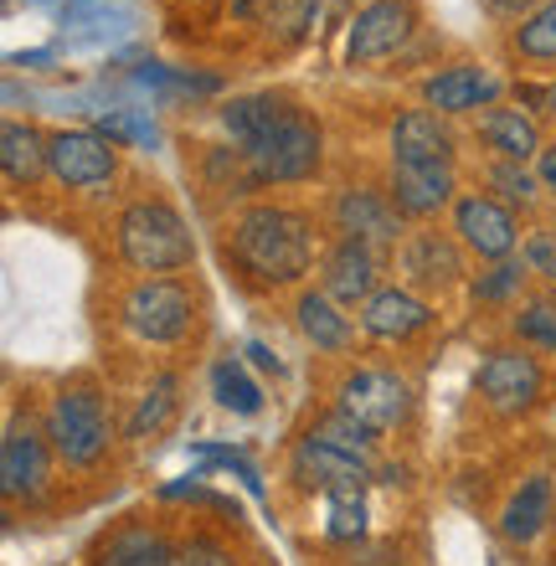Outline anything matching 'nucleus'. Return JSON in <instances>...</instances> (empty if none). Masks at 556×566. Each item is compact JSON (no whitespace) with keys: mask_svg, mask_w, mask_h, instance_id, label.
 I'll return each instance as SVG.
<instances>
[{"mask_svg":"<svg viewBox=\"0 0 556 566\" xmlns=\"http://www.w3.org/2000/svg\"><path fill=\"white\" fill-rule=\"evenodd\" d=\"M546 114H552V119H556V77H552V83H546Z\"/></svg>","mask_w":556,"mask_h":566,"instance_id":"obj_40","label":"nucleus"},{"mask_svg":"<svg viewBox=\"0 0 556 566\" xmlns=\"http://www.w3.org/2000/svg\"><path fill=\"white\" fill-rule=\"evenodd\" d=\"M356 314H361V335L376 345H412L438 325L433 304L412 294L407 283H381Z\"/></svg>","mask_w":556,"mask_h":566,"instance_id":"obj_14","label":"nucleus"},{"mask_svg":"<svg viewBox=\"0 0 556 566\" xmlns=\"http://www.w3.org/2000/svg\"><path fill=\"white\" fill-rule=\"evenodd\" d=\"M474 135L490 149V160H511V165L542 160V149H546L536 114L521 104H495V108H484V114H474Z\"/></svg>","mask_w":556,"mask_h":566,"instance_id":"obj_19","label":"nucleus"},{"mask_svg":"<svg viewBox=\"0 0 556 566\" xmlns=\"http://www.w3.org/2000/svg\"><path fill=\"white\" fill-rule=\"evenodd\" d=\"M52 438H46L42 422L31 418H11L6 422V438H0V490L6 500H42L46 484H52Z\"/></svg>","mask_w":556,"mask_h":566,"instance_id":"obj_12","label":"nucleus"},{"mask_svg":"<svg viewBox=\"0 0 556 566\" xmlns=\"http://www.w3.org/2000/svg\"><path fill=\"white\" fill-rule=\"evenodd\" d=\"M289 479L300 484V490H315V494H361L366 479H371V459H356L346 448L335 443H319L304 432L294 453H289Z\"/></svg>","mask_w":556,"mask_h":566,"instance_id":"obj_17","label":"nucleus"},{"mask_svg":"<svg viewBox=\"0 0 556 566\" xmlns=\"http://www.w3.org/2000/svg\"><path fill=\"white\" fill-rule=\"evenodd\" d=\"M319 0H273L269 11V31H279V42H300L304 31L315 27Z\"/></svg>","mask_w":556,"mask_h":566,"instance_id":"obj_33","label":"nucleus"},{"mask_svg":"<svg viewBox=\"0 0 556 566\" xmlns=\"http://www.w3.org/2000/svg\"><path fill=\"white\" fill-rule=\"evenodd\" d=\"M335 6H350V0H335ZM361 6H371V0H361Z\"/></svg>","mask_w":556,"mask_h":566,"instance_id":"obj_41","label":"nucleus"},{"mask_svg":"<svg viewBox=\"0 0 556 566\" xmlns=\"http://www.w3.org/2000/svg\"><path fill=\"white\" fill-rule=\"evenodd\" d=\"M114 253L139 279H176L196 263V238L166 196H139L114 217Z\"/></svg>","mask_w":556,"mask_h":566,"instance_id":"obj_3","label":"nucleus"},{"mask_svg":"<svg viewBox=\"0 0 556 566\" xmlns=\"http://www.w3.org/2000/svg\"><path fill=\"white\" fill-rule=\"evenodd\" d=\"M511 52L531 67L556 62V0H546L542 11H531L521 27H511Z\"/></svg>","mask_w":556,"mask_h":566,"instance_id":"obj_31","label":"nucleus"},{"mask_svg":"<svg viewBox=\"0 0 556 566\" xmlns=\"http://www.w3.org/2000/svg\"><path fill=\"white\" fill-rule=\"evenodd\" d=\"M515 340L531 345V350L556 356V289H546V294H526L521 304H515Z\"/></svg>","mask_w":556,"mask_h":566,"instance_id":"obj_30","label":"nucleus"},{"mask_svg":"<svg viewBox=\"0 0 556 566\" xmlns=\"http://www.w3.org/2000/svg\"><path fill=\"white\" fill-rule=\"evenodd\" d=\"M453 129L433 108H402L391 119V160L397 165H453Z\"/></svg>","mask_w":556,"mask_h":566,"instance_id":"obj_20","label":"nucleus"},{"mask_svg":"<svg viewBox=\"0 0 556 566\" xmlns=\"http://www.w3.org/2000/svg\"><path fill=\"white\" fill-rule=\"evenodd\" d=\"M232 11L242 15V21H258V15H263V21H269V11H273V0H232Z\"/></svg>","mask_w":556,"mask_h":566,"instance_id":"obj_38","label":"nucleus"},{"mask_svg":"<svg viewBox=\"0 0 556 566\" xmlns=\"http://www.w3.org/2000/svg\"><path fill=\"white\" fill-rule=\"evenodd\" d=\"M366 536V500L350 494H325V541L335 546H356Z\"/></svg>","mask_w":556,"mask_h":566,"instance_id":"obj_32","label":"nucleus"},{"mask_svg":"<svg viewBox=\"0 0 556 566\" xmlns=\"http://www.w3.org/2000/svg\"><path fill=\"white\" fill-rule=\"evenodd\" d=\"M391 258H397V273L412 294H449L464 283V242L453 232H438V227L407 232V242Z\"/></svg>","mask_w":556,"mask_h":566,"instance_id":"obj_13","label":"nucleus"},{"mask_svg":"<svg viewBox=\"0 0 556 566\" xmlns=\"http://www.w3.org/2000/svg\"><path fill=\"white\" fill-rule=\"evenodd\" d=\"M536 180H542V191L556 201V139L542 149V160H536Z\"/></svg>","mask_w":556,"mask_h":566,"instance_id":"obj_37","label":"nucleus"},{"mask_svg":"<svg viewBox=\"0 0 556 566\" xmlns=\"http://www.w3.org/2000/svg\"><path fill=\"white\" fill-rule=\"evenodd\" d=\"M500 93H505V83L484 62H449V67L422 77V108H433L443 119L484 114V108L500 104Z\"/></svg>","mask_w":556,"mask_h":566,"instance_id":"obj_16","label":"nucleus"},{"mask_svg":"<svg viewBox=\"0 0 556 566\" xmlns=\"http://www.w3.org/2000/svg\"><path fill=\"white\" fill-rule=\"evenodd\" d=\"M0 170L11 186H36L46 176V135L27 119H6L0 129Z\"/></svg>","mask_w":556,"mask_h":566,"instance_id":"obj_25","label":"nucleus"},{"mask_svg":"<svg viewBox=\"0 0 556 566\" xmlns=\"http://www.w3.org/2000/svg\"><path fill=\"white\" fill-rule=\"evenodd\" d=\"M232 269L253 289H294L315 269V217L284 201H248L222 227Z\"/></svg>","mask_w":556,"mask_h":566,"instance_id":"obj_2","label":"nucleus"},{"mask_svg":"<svg viewBox=\"0 0 556 566\" xmlns=\"http://www.w3.org/2000/svg\"><path fill=\"white\" fill-rule=\"evenodd\" d=\"M294 325H300V335L315 350H325V356H346L350 345H356V325H350L346 304H335L325 289H300V298H294Z\"/></svg>","mask_w":556,"mask_h":566,"instance_id":"obj_23","label":"nucleus"},{"mask_svg":"<svg viewBox=\"0 0 556 566\" xmlns=\"http://www.w3.org/2000/svg\"><path fill=\"white\" fill-rule=\"evenodd\" d=\"M176 412H181V376L155 371L150 381H145V391L135 397V412H129L124 432H129L135 443H150V438H160V432L176 422Z\"/></svg>","mask_w":556,"mask_h":566,"instance_id":"obj_24","label":"nucleus"},{"mask_svg":"<svg viewBox=\"0 0 556 566\" xmlns=\"http://www.w3.org/2000/svg\"><path fill=\"white\" fill-rule=\"evenodd\" d=\"M542 6L546 0H484V11L495 15V21H515V27H521L531 11H542Z\"/></svg>","mask_w":556,"mask_h":566,"instance_id":"obj_36","label":"nucleus"},{"mask_svg":"<svg viewBox=\"0 0 556 566\" xmlns=\"http://www.w3.org/2000/svg\"><path fill=\"white\" fill-rule=\"evenodd\" d=\"M201 294L186 279H135L119 298V325L139 345H181L196 325Z\"/></svg>","mask_w":556,"mask_h":566,"instance_id":"obj_5","label":"nucleus"},{"mask_svg":"<svg viewBox=\"0 0 556 566\" xmlns=\"http://www.w3.org/2000/svg\"><path fill=\"white\" fill-rule=\"evenodd\" d=\"M46 176L67 191H98L119 176V145L98 129H52L46 135Z\"/></svg>","mask_w":556,"mask_h":566,"instance_id":"obj_11","label":"nucleus"},{"mask_svg":"<svg viewBox=\"0 0 556 566\" xmlns=\"http://www.w3.org/2000/svg\"><path fill=\"white\" fill-rule=\"evenodd\" d=\"M526 279H536L526 269V258H505V263H490L484 273H474L469 294H474V304H521L526 298Z\"/></svg>","mask_w":556,"mask_h":566,"instance_id":"obj_28","label":"nucleus"},{"mask_svg":"<svg viewBox=\"0 0 556 566\" xmlns=\"http://www.w3.org/2000/svg\"><path fill=\"white\" fill-rule=\"evenodd\" d=\"M42 428L52 438V453L67 469H98L114 448V418H108V397L93 376H67L57 381L52 402L42 412Z\"/></svg>","mask_w":556,"mask_h":566,"instance_id":"obj_4","label":"nucleus"},{"mask_svg":"<svg viewBox=\"0 0 556 566\" xmlns=\"http://www.w3.org/2000/svg\"><path fill=\"white\" fill-rule=\"evenodd\" d=\"M176 566H238L232 546L222 536H211V531H191L181 541V552H176Z\"/></svg>","mask_w":556,"mask_h":566,"instance_id":"obj_34","label":"nucleus"},{"mask_svg":"<svg viewBox=\"0 0 556 566\" xmlns=\"http://www.w3.org/2000/svg\"><path fill=\"white\" fill-rule=\"evenodd\" d=\"M211 397H217L227 412H238V418H258V412H263V387L242 371L238 356H222L211 366Z\"/></svg>","mask_w":556,"mask_h":566,"instance_id":"obj_27","label":"nucleus"},{"mask_svg":"<svg viewBox=\"0 0 556 566\" xmlns=\"http://www.w3.org/2000/svg\"><path fill=\"white\" fill-rule=\"evenodd\" d=\"M418 31H422L418 0H371V6H356V15H350V27H346V62L350 67H376V62L402 57Z\"/></svg>","mask_w":556,"mask_h":566,"instance_id":"obj_8","label":"nucleus"},{"mask_svg":"<svg viewBox=\"0 0 556 566\" xmlns=\"http://www.w3.org/2000/svg\"><path fill=\"white\" fill-rule=\"evenodd\" d=\"M387 191L407 222H428L438 211H453V201L464 196L453 165H397V160L387 170Z\"/></svg>","mask_w":556,"mask_h":566,"instance_id":"obj_18","label":"nucleus"},{"mask_svg":"<svg viewBox=\"0 0 556 566\" xmlns=\"http://www.w3.org/2000/svg\"><path fill=\"white\" fill-rule=\"evenodd\" d=\"M381 273H387V253L381 248H366L356 238H335L325 253H319V289L346 304V310H361L366 298L381 289Z\"/></svg>","mask_w":556,"mask_h":566,"instance_id":"obj_15","label":"nucleus"},{"mask_svg":"<svg viewBox=\"0 0 556 566\" xmlns=\"http://www.w3.org/2000/svg\"><path fill=\"white\" fill-rule=\"evenodd\" d=\"M176 541L150 521H124L114 525L98 546H93V566H176Z\"/></svg>","mask_w":556,"mask_h":566,"instance_id":"obj_21","label":"nucleus"},{"mask_svg":"<svg viewBox=\"0 0 556 566\" xmlns=\"http://www.w3.org/2000/svg\"><path fill=\"white\" fill-rule=\"evenodd\" d=\"M331 227L340 238H356L381 253H397L407 242V217L397 211L387 186H340L331 196Z\"/></svg>","mask_w":556,"mask_h":566,"instance_id":"obj_10","label":"nucleus"},{"mask_svg":"<svg viewBox=\"0 0 556 566\" xmlns=\"http://www.w3.org/2000/svg\"><path fill=\"white\" fill-rule=\"evenodd\" d=\"M222 129L242 149L253 186H294L325 165V129L289 93H242L222 108Z\"/></svg>","mask_w":556,"mask_h":566,"instance_id":"obj_1","label":"nucleus"},{"mask_svg":"<svg viewBox=\"0 0 556 566\" xmlns=\"http://www.w3.org/2000/svg\"><path fill=\"white\" fill-rule=\"evenodd\" d=\"M449 222V232L464 242V253H474L480 263H505V258H515V248H526L521 242V211H511L490 191H464L453 201Z\"/></svg>","mask_w":556,"mask_h":566,"instance_id":"obj_9","label":"nucleus"},{"mask_svg":"<svg viewBox=\"0 0 556 566\" xmlns=\"http://www.w3.org/2000/svg\"><path fill=\"white\" fill-rule=\"evenodd\" d=\"M480 191H490L495 201H505L511 211H531L536 201H542V180H536V170H526V165L490 160L480 170Z\"/></svg>","mask_w":556,"mask_h":566,"instance_id":"obj_26","label":"nucleus"},{"mask_svg":"<svg viewBox=\"0 0 556 566\" xmlns=\"http://www.w3.org/2000/svg\"><path fill=\"white\" fill-rule=\"evenodd\" d=\"M521 258H526V269L536 273V279L546 283V289H556V232H531L526 248H521Z\"/></svg>","mask_w":556,"mask_h":566,"instance_id":"obj_35","label":"nucleus"},{"mask_svg":"<svg viewBox=\"0 0 556 566\" xmlns=\"http://www.w3.org/2000/svg\"><path fill=\"white\" fill-rule=\"evenodd\" d=\"M310 438H319V443H335L346 448V453H356V459H371L376 463V443H381V432H371L366 422H356L350 412H340V407H331V412H319L315 422H310Z\"/></svg>","mask_w":556,"mask_h":566,"instance_id":"obj_29","label":"nucleus"},{"mask_svg":"<svg viewBox=\"0 0 556 566\" xmlns=\"http://www.w3.org/2000/svg\"><path fill=\"white\" fill-rule=\"evenodd\" d=\"M552 521H556L552 474H526L521 484H515L511 500H505V510H500V536L511 541V546H531Z\"/></svg>","mask_w":556,"mask_h":566,"instance_id":"obj_22","label":"nucleus"},{"mask_svg":"<svg viewBox=\"0 0 556 566\" xmlns=\"http://www.w3.org/2000/svg\"><path fill=\"white\" fill-rule=\"evenodd\" d=\"M474 397H480L495 418H526L546 397V366L531 345H495L484 350L480 371H474Z\"/></svg>","mask_w":556,"mask_h":566,"instance_id":"obj_6","label":"nucleus"},{"mask_svg":"<svg viewBox=\"0 0 556 566\" xmlns=\"http://www.w3.org/2000/svg\"><path fill=\"white\" fill-rule=\"evenodd\" d=\"M248 356H253V366H263V371H279V360L269 356V345H258V340H253V345H248Z\"/></svg>","mask_w":556,"mask_h":566,"instance_id":"obj_39","label":"nucleus"},{"mask_svg":"<svg viewBox=\"0 0 556 566\" xmlns=\"http://www.w3.org/2000/svg\"><path fill=\"white\" fill-rule=\"evenodd\" d=\"M335 407L387 438V432L412 422L418 391H412V381H407L402 371H391V366H356V371H346V381L335 387Z\"/></svg>","mask_w":556,"mask_h":566,"instance_id":"obj_7","label":"nucleus"}]
</instances>
